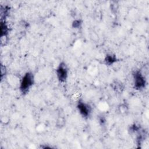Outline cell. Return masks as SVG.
<instances>
[{"instance_id": "5b68a950", "label": "cell", "mask_w": 149, "mask_h": 149, "mask_svg": "<svg viewBox=\"0 0 149 149\" xmlns=\"http://www.w3.org/2000/svg\"><path fill=\"white\" fill-rule=\"evenodd\" d=\"M116 61V59L115 56H113L112 55H107L105 58V62L111 65L112 64L113 62H115Z\"/></svg>"}, {"instance_id": "7a4b0ae2", "label": "cell", "mask_w": 149, "mask_h": 149, "mask_svg": "<svg viewBox=\"0 0 149 149\" xmlns=\"http://www.w3.org/2000/svg\"><path fill=\"white\" fill-rule=\"evenodd\" d=\"M134 82L136 89H142L145 87V79L140 72H136L134 74Z\"/></svg>"}, {"instance_id": "277c9868", "label": "cell", "mask_w": 149, "mask_h": 149, "mask_svg": "<svg viewBox=\"0 0 149 149\" xmlns=\"http://www.w3.org/2000/svg\"><path fill=\"white\" fill-rule=\"evenodd\" d=\"M77 108L83 117H87L90 113V107L83 102L79 101L77 104Z\"/></svg>"}, {"instance_id": "52a82bcc", "label": "cell", "mask_w": 149, "mask_h": 149, "mask_svg": "<svg viewBox=\"0 0 149 149\" xmlns=\"http://www.w3.org/2000/svg\"><path fill=\"white\" fill-rule=\"evenodd\" d=\"M80 21L77 20H75L73 22V26L74 27H79L80 25Z\"/></svg>"}, {"instance_id": "8992f818", "label": "cell", "mask_w": 149, "mask_h": 149, "mask_svg": "<svg viewBox=\"0 0 149 149\" xmlns=\"http://www.w3.org/2000/svg\"><path fill=\"white\" fill-rule=\"evenodd\" d=\"M1 36L2 37L3 36H5L8 32V27L5 24V23H3L2 22H1Z\"/></svg>"}, {"instance_id": "6da1fadb", "label": "cell", "mask_w": 149, "mask_h": 149, "mask_svg": "<svg viewBox=\"0 0 149 149\" xmlns=\"http://www.w3.org/2000/svg\"><path fill=\"white\" fill-rule=\"evenodd\" d=\"M34 77L33 75L31 73L27 72L26 73L22 78L20 89L23 93H25L27 92L29 89L31 87V86L33 84Z\"/></svg>"}, {"instance_id": "3957f363", "label": "cell", "mask_w": 149, "mask_h": 149, "mask_svg": "<svg viewBox=\"0 0 149 149\" xmlns=\"http://www.w3.org/2000/svg\"><path fill=\"white\" fill-rule=\"evenodd\" d=\"M56 72L57 77L60 81L63 82L66 80L68 76V69L65 63H61L57 68Z\"/></svg>"}]
</instances>
